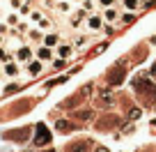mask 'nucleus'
I'll return each instance as SVG.
<instances>
[{"mask_svg":"<svg viewBox=\"0 0 156 152\" xmlns=\"http://www.w3.org/2000/svg\"><path fill=\"white\" fill-rule=\"evenodd\" d=\"M133 88H136L138 95H142L145 99H149L151 104H156V85L151 81H145V79H136L133 81Z\"/></svg>","mask_w":156,"mask_h":152,"instance_id":"obj_1","label":"nucleus"},{"mask_svg":"<svg viewBox=\"0 0 156 152\" xmlns=\"http://www.w3.org/2000/svg\"><path fill=\"white\" fill-rule=\"evenodd\" d=\"M103 25H106V21H103V14H99V12H92V14H87V19H85L83 28L87 30V32H101Z\"/></svg>","mask_w":156,"mask_h":152,"instance_id":"obj_2","label":"nucleus"},{"mask_svg":"<svg viewBox=\"0 0 156 152\" xmlns=\"http://www.w3.org/2000/svg\"><path fill=\"white\" fill-rule=\"evenodd\" d=\"M2 76H7V79H19L21 76V62L16 58H9L7 62H2Z\"/></svg>","mask_w":156,"mask_h":152,"instance_id":"obj_3","label":"nucleus"},{"mask_svg":"<svg viewBox=\"0 0 156 152\" xmlns=\"http://www.w3.org/2000/svg\"><path fill=\"white\" fill-rule=\"evenodd\" d=\"M14 58L19 60V62H28L30 58H34V51H32V46H28V44H21V46H16V51H14Z\"/></svg>","mask_w":156,"mask_h":152,"instance_id":"obj_4","label":"nucleus"},{"mask_svg":"<svg viewBox=\"0 0 156 152\" xmlns=\"http://www.w3.org/2000/svg\"><path fill=\"white\" fill-rule=\"evenodd\" d=\"M23 67H25V74H30V76H39V74L44 72V62L39 58H30Z\"/></svg>","mask_w":156,"mask_h":152,"instance_id":"obj_5","label":"nucleus"},{"mask_svg":"<svg viewBox=\"0 0 156 152\" xmlns=\"http://www.w3.org/2000/svg\"><path fill=\"white\" fill-rule=\"evenodd\" d=\"M85 19H87V12H85L83 7H78L76 12L69 14V25H71V28H80V25L85 23Z\"/></svg>","mask_w":156,"mask_h":152,"instance_id":"obj_6","label":"nucleus"},{"mask_svg":"<svg viewBox=\"0 0 156 152\" xmlns=\"http://www.w3.org/2000/svg\"><path fill=\"white\" fill-rule=\"evenodd\" d=\"M34 58H39L41 62H51V60L55 58V49H48V46H37L34 49Z\"/></svg>","mask_w":156,"mask_h":152,"instance_id":"obj_7","label":"nucleus"},{"mask_svg":"<svg viewBox=\"0 0 156 152\" xmlns=\"http://www.w3.org/2000/svg\"><path fill=\"white\" fill-rule=\"evenodd\" d=\"M55 55H58V58L69 60L73 55V44H69V42H60V44L55 46Z\"/></svg>","mask_w":156,"mask_h":152,"instance_id":"obj_8","label":"nucleus"},{"mask_svg":"<svg viewBox=\"0 0 156 152\" xmlns=\"http://www.w3.org/2000/svg\"><path fill=\"white\" fill-rule=\"evenodd\" d=\"M101 14H103V21L112 25V23H117V21H119V16H122V12L117 9V5H115V7H106V9L101 12Z\"/></svg>","mask_w":156,"mask_h":152,"instance_id":"obj_9","label":"nucleus"},{"mask_svg":"<svg viewBox=\"0 0 156 152\" xmlns=\"http://www.w3.org/2000/svg\"><path fill=\"white\" fill-rule=\"evenodd\" d=\"M51 143V134L44 124H39L37 127V136H34V145H48Z\"/></svg>","mask_w":156,"mask_h":152,"instance_id":"obj_10","label":"nucleus"},{"mask_svg":"<svg viewBox=\"0 0 156 152\" xmlns=\"http://www.w3.org/2000/svg\"><path fill=\"white\" fill-rule=\"evenodd\" d=\"M60 42H62V37H60L58 32H53V30H48V32H44V39H41V44L48 46V49H55Z\"/></svg>","mask_w":156,"mask_h":152,"instance_id":"obj_11","label":"nucleus"},{"mask_svg":"<svg viewBox=\"0 0 156 152\" xmlns=\"http://www.w3.org/2000/svg\"><path fill=\"white\" fill-rule=\"evenodd\" d=\"M90 147H92L90 141H76L67 145V152H90Z\"/></svg>","mask_w":156,"mask_h":152,"instance_id":"obj_12","label":"nucleus"},{"mask_svg":"<svg viewBox=\"0 0 156 152\" xmlns=\"http://www.w3.org/2000/svg\"><path fill=\"white\" fill-rule=\"evenodd\" d=\"M122 79H124V69H122V67H117V69H112V72H108V76H106V81H108V83H112V85L122 83Z\"/></svg>","mask_w":156,"mask_h":152,"instance_id":"obj_13","label":"nucleus"},{"mask_svg":"<svg viewBox=\"0 0 156 152\" xmlns=\"http://www.w3.org/2000/svg\"><path fill=\"white\" fill-rule=\"evenodd\" d=\"M124 12H138L142 9V0H122Z\"/></svg>","mask_w":156,"mask_h":152,"instance_id":"obj_14","label":"nucleus"},{"mask_svg":"<svg viewBox=\"0 0 156 152\" xmlns=\"http://www.w3.org/2000/svg\"><path fill=\"white\" fill-rule=\"evenodd\" d=\"M25 37H28L30 42H41V39H44V30H39V28H30L28 32H25Z\"/></svg>","mask_w":156,"mask_h":152,"instance_id":"obj_15","label":"nucleus"},{"mask_svg":"<svg viewBox=\"0 0 156 152\" xmlns=\"http://www.w3.org/2000/svg\"><path fill=\"white\" fill-rule=\"evenodd\" d=\"M90 44V35H76L73 37V49H85Z\"/></svg>","mask_w":156,"mask_h":152,"instance_id":"obj_16","label":"nucleus"},{"mask_svg":"<svg viewBox=\"0 0 156 152\" xmlns=\"http://www.w3.org/2000/svg\"><path fill=\"white\" fill-rule=\"evenodd\" d=\"M5 23L9 25V28H16V25L21 23V14L19 12H12V14H7V19H5Z\"/></svg>","mask_w":156,"mask_h":152,"instance_id":"obj_17","label":"nucleus"},{"mask_svg":"<svg viewBox=\"0 0 156 152\" xmlns=\"http://www.w3.org/2000/svg\"><path fill=\"white\" fill-rule=\"evenodd\" d=\"M55 7H58V12H62V14H71V0H58Z\"/></svg>","mask_w":156,"mask_h":152,"instance_id":"obj_18","label":"nucleus"},{"mask_svg":"<svg viewBox=\"0 0 156 152\" xmlns=\"http://www.w3.org/2000/svg\"><path fill=\"white\" fill-rule=\"evenodd\" d=\"M41 19H44V14H41L39 9H32V12H30V16H28V21H30V23H34V25H37Z\"/></svg>","mask_w":156,"mask_h":152,"instance_id":"obj_19","label":"nucleus"},{"mask_svg":"<svg viewBox=\"0 0 156 152\" xmlns=\"http://www.w3.org/2000/svg\"><path fill=\"white\" fill-rule=\"evenodd\" d=\"M119 21H122V23H133V21H136V12H122Z\"/></svg>","mask_w":156,"mask_h":152,"instance_id":"obj_20","label":"nucleus"},{"mask_svg":"<svg viewBox=\"0 0 156 152\" xmlns=\"http://www.w3.org/2000/svg\"><path fill=\"white\" fill-rule=\"evenodd\" d=\"M80 7H83V9L87 12V14H92L97 5H94V0H80Z\"/></svg>","mask_w":156,"mask_h":152,"instance_id":"obj_21","label":"nucleus"},{"mask_svg":"<svg viewBox=\"0 0 156 152\" xmlns=\"http://www.w3.org/2000/svg\"><path fill=\"white\" fill-rule=\"evenodd\" d=\"M30 12H32V2H30V0H25L23 7L19 9V14H21V16H30Z\"/></svg>","mask_w":156,"mask_h":152,"instance_id":"obj_22","label":"nucleus"},{"mask_svg":"<svg viewBox=\"0 0 156 152\" xmlns=\"http://www.w3.org/2000/svg\"><path fill=\"white\" fill-rule=\"evenodd\" d=\"M55 127H58L60 132H69V129H73V124L67 122V120H58V122H55Z\"/></svg>","mask_w":156,"mask_h":152,"instance_id":"obj_23","label":"nucleus"},{"mask_svg":"<svg viewBox=\"0 0 156 152\" xmlns=\"http://www.w3.org/2000/svg\"><path fill=\"white\" fill-rule=\"evenodd\" d=\"M9 58H14V53H9L5 46H0V62H7Z\"/></svg>","mask_w":156,"mask_h":152,"instance_id":"obj_24","label":"nucleus"},{"mask_svg":"<svg viewBox=\"0 0 156 152\" xmlns=\"http://www.w3.org/2000/svg\"><path fill=\"white\" fill-rule=\"evenodd\" d=\"M64 65H67L64 58H58V55L53 58V69H64Z\"/></svg>","mask_w":156,"mask_h":152,"instance_id":"obj_25","label":"nucleus"},{"mask_svg":"<svg viewBox=\"0 0 156 152\" xmlns=\"http://www.w3.org/2000/svg\"><path fill=\"white\" fill-rule=\"evenodd\" d=\"M117 0H97V5L101 7V9H106V7H115Z\"/></svg>","mask_w":156,"mask_h":152,"instance_id":"obj_26","label":"nucleus"},{"mask_svg":"<svg viewBox=\"0 0 156 152\" xmlns=\"http://www.w3.org/2000/svg\"><path fill=\"white\" fill-rule=\"evenodd\" d=\"M23 2H25V0H9V7H12L14 12H19L21 7H23Z\"/></svg>","mask_w":156,"mask_h":152,"instance_id":"obj_27","label":"nucleus"},{"mask_svg":"<svg viewBox=\"0 0 156 152\" xmlns=\"http://www.w3.org/2000/svg\"><path fill=\"white\" fill-rule=\"evenodd\" d=\"M76 118L78 120H90V118H92V113H90V111H80V113H76Z\"/></svg>","mask_w":156,"mask_h":152,"instance_id":"obj_28","label":"nucleus"},{"mask_svg":"<svg viewBox=\"0 0 156 152\" xmlns=\"http://www.w3.org/2000/svg\"><path fill=\"white\" fill-rule=\"evenodd\" d=\"M9 30H12V28L5 23V21H0V35H5V37H7V35H9Z\"/></svg>","mask_w":156,"mask_h":152,"instance_id":"obj_29","label":"nucleus"},{"mask_svg":"<svg viewBox=\"0 0 156 152\" xmlns=\"http://www.w3.org/2000/svg\"><path fill=\"white\" fill-rule=\"evenodd\" d=\"M154 5H156V0H142V9H149Z\"/></svg>","mask_w":156,"mask_h":152,"instance_id":"obj_30","label":"nucleus"},{"mask_svg":"<svg viewBox=\"0 0 156 152\" xmlns=\"http://www.w3.org/2000/svg\"><path fill=\"white\" fill-rule=\"evenodd\" d=\"M16 90H19V83H9L5 88V92H16Z\"/></svg>","mask_w":156,"mask_h":152,"instance_id":"obj_31","label":"nucleus"},{"mask_svg":"<svg viewBox=\"0 0 156 152\" xmlns=\"http://www.w3.org/2000/svg\"><path fill=\"white\" fill-rule=\"evenodd\" d=\"M138 115H140V111H131V113H129V118H131V120H136Z\"/></svg>","mask_w":156,"mask_h":152,"instance_id":"obj_32","label":"nucleus"},{"mask_svg":"<svg viewBox=\"0 0 156 152\" xmlns=\"http://www.w3.org/2000/svg\"><path fill=\"white\" fill-rule=\"evenodd\" d=\"M0 46H5V35H0Z\"/></svg>","mask_w":156,"mask_h":152,"instance_id":"obj_33","label":"nucleus"},{"mask_svg":"<svg viewBox=\"0 0 156 152\" xmlns=\"http://www.w3.org/2000/svg\"><path fill=\"white\" fill-rule=\"evenodd\" d=\"M0 76H2V62H0Z\"/></svg>","mask_w":156,"mask_h":152,"instance_id":"obj_34","label":"nucleus"},{"mask_svg":"<svg viewBox=\"0 0 156 152\" xmlns=\"http://www.w3.org/2000/svg\"><path fill=\"white\" fill-rule=\"evenodd\" d=\"M51 152H53V150H51Z\"/></svg>","mask_w":156,"mask_h":152,"instance_id":"obj_35","label":"nucleus"}]
</instances>
